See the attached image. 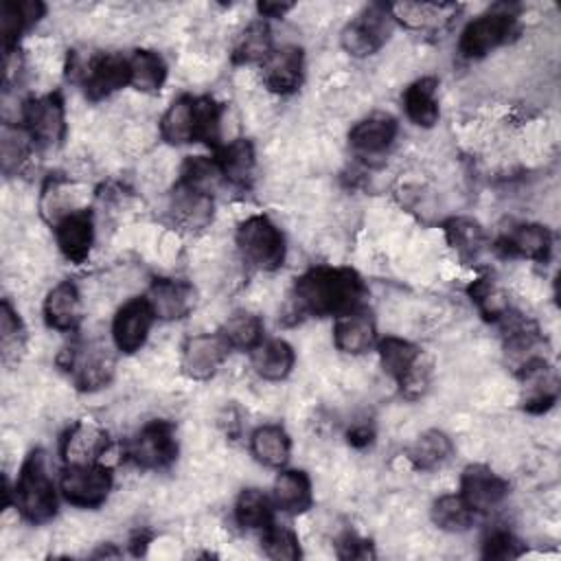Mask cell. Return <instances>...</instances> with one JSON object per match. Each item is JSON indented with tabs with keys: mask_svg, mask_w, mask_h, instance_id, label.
I'll return each mask as SVG.
<instances>
[{
	"mask_svg": "<svg viewBox=\"0 0 561 561\" xmlns=\"http://www.w3.org/2000/svg\"><path fill=\"white\" fill-rule=\"evenodd\" d=\"M366 285L351 267L316 265L294 280L291 300L302 316H344L364 307Z\"/></svg>",
	"mask_w": 561,
	"mask_h": 561,
	"instance_id": "6da1fadb",
	"label": "cell"
},
{
	"mask_svg": "<svg viewBox=\"0 0 561 561\" xmlns=\"http://www.w3.org/2000/svg\"><path fill=\"white\" fill-rule=\"evenodd\" d=\"M13 504L20 515L31 524H44L55 517L57 489L46 471L42 449L31 451L22 462L13 486Z\"/></svg>",
	"mask_w": 561,
	"mask_h": 561,
	"instance_id": "7a4b0ae2",
	"label": "cell"
},
{
	"mask_svg": "<svg viewBox=\"0 0 561 561\" xmlns=\"http://www.w3.org/2000/svg\"><path fill=\"white\" fill-rule=\"evenodd\" d=\"M241 259L263 272H274L285 263V237L265 215H252L239 224L234 234Z\"/></svg>",
	"mask_w": 561,
	"mask_h": 561,
	"instance_id": "3957f363",
	"label": "cell"
},
{
	"mask_svg": "<svg viewBox=\"0 0 561 561\" xmlns=\"http://www.w3.org/2000/svg\"><path fill=\"white\" fill-rule=\"evenodd\" d=\"M517 31V9L511 4H495L491 11L478 15L462 28L458 53L465 59H480L493 48L513 39Z\"/></svg>",
	"mask_w": 561,
	"mask_h": 561,
	"instance_id": "277c9868",
	"label": "cell"
},
{
	"mask_svg": "<svg viewBox=\"0 0 561 561\" xmlns=\"http://www.w3.org/2000/svg\"><path fill=\"white\" fill-rule=\"evenodd\" d=\"M59 491L72 506L99 508L112 491V469L101 460L66 465L59 478Z\"/></svg>",
	"mask_w": 561,
	"mask_h": 561,
	"instance_id": "5b68a950",
	"label": "cell"
},
{
	"mask_svg": "<svg viewBox=\"0 0 561 561\" xmlns=\"http://www.w3.org/2000/svg\"><path fill=\"white\" fill-rule=\"evenodd\" d=\"M392 15L386 4H370L357 13L342 31V48L353 57L375 55L390 37Z\"/></svg>",
	"mask_w": 561,
	"mask_h": 561,
	"instance_id": "8992f818",
	"label": "cell"
},
{
	"mask_svg": "<svg viewBox=\"0 0 561 561\" xmlns=\"http://www.w3.org/2000/svg\"><path fill=\"white\" fill-rule=\"evenodd\" d=\"M127 458L142 469H167L178 458L173 423L156 419L142 425L127 443Z\"/></svg>",
	"mask_w": 561,
	"mask_h": 561,
	"instance_id": "52a82bcc",
	"label": "cell"
},
{
	"mask_svg": "<svg viewBox=\"0 0 561 561\" xmlns=\"http://www.w3.org/2000/svg\"><path fill=\"white\" fill-rule=\"evenodd\" d=\"M22 125L31 142L42 149H50L64 140L66 116L59 92L33 96L22 105Z\"/></svg>",
	"mask_w": 561,
	"mask_h": 561,
	"instance_id": "ba28073f",
	"label": "cell"
},
{
	"mask_svg": "<svg viewBox=\"0 0 561 561\" xmlns=\"http://www.w3.org/2000/svg\"><path fill=\"white\" fill-rule=\"evenodd\" d=\"M230 344L221 331L191 335L182 346V370L197 381L210 379L226 362Z\"/></svg>",
	"mask_w": 561,
	"mask_h": 561,
	"instance_id": "9c48e42d",
	"label": "cell"
},
{
	"mask_svg": "<svg viewBox=\"0 0 561 561\" xmlns=\"http://www.w3.org/2000/svg\"><path fill=\"white\" fill-rule=\"evenodd\" d=\"M156 320V313L147 298H131L127 300L114 316L112 322V340L114 346L131 355L140 351V346L147 342V335L151 331V324Z\"/></svg>",
	"mask_w": 561,
	"mask_h": 561,
	"instance_id": "30bf717a",
	"label": "cell"
},
{
	"mask_svg": "<svg viewBox=\"0 0 561 561\" xmlns=\"http://www.w3.org/2000/svg\"><path fill=\"white\" fill-rule=\"evenodd\" d=\"M83 92L90 101L110 96L112 92L129 85V61L127 55L103 53L92 57L81 70Z\"/></svg>",
	"mask_w": 561,
	"mask_h": 561,
	"instance_id": "8fae6325",
	"label": "cell"
},
{
	"mask_svg": "<svg viewBox=\"0 0 561 561\" xmlns=\"http://www.w3.org/2000/svg\"><path fill=\"white\" fill-rule=\"evenodd\" d=\"M460 495L476 515L486 513L504 502L508 482L486 465H469L460 476Z\"/></svg>",
	"mask_w": 561,
	"mask_h": 561,
	"instance_id": "7c38bea8",
	"label": "cell"
},
{
	"mask_svg": "<svg viewBox=\"0 0 561 561\" xmlns=\"http://www.w3.org/2000/svg\"><path fill=\"white\" fill-rule=\"evenodd\" d=\"M59 364L64 370L72 373L75 383L79 390H99L112 381L114 375V359L103 348L83 353L79 346L64 348L59 355Z\"/></svg>",
	"mask_w": 561,
	"mask_h": 561,
	"instance_id": "4fadbf2b",
	"label": "cell"
},
{
	"mask_svg": "<svg viewBox=\"0 0 561 561\" xmlns=\"http://www.w3.org/2000/svg\"><path fill=\"white\" fill-rule=\"evenodd\" d=\"M305 75V55L300 46L274 48L261 64V79L270 92L291 94L300 88Z\"/></svg>",
	"mask_w": 561,
	"mask_h": 561,
	"instance_id": "5bb4252c",
	"label": "cell"
},
{
	"mask_svg": "<svg viewBox=\"0 0 561 561\" xmlns=\"http://www.w3.org/2000/svg\"><path fill=\"white\" fill-rule=\"evenodd\" d=\"M55 239L61 254L72 263H83L94 243V219L88 208L70 210L55 221Z\"/></svg>",
	"mask_w": 561,
	"mask_h": 561,
	"instance_id": "9a60e30c",
	"label": "cell"
},
{
	"mask_svg": "<svg viewBox=\"0 0 561 561\" xmlns=\"http://www.w3.org/2000/svg\"><path fill=\"white\" fill-rule=\"evenodd\" d=\"M160 320H180L195 307V289L180 278H156L145 296Z\"/></svg>",
	"mask_w": 561,
	"mask_h": 561,
	"instance_id": "2e32d148",
	"label": "cell"
},
{
	"mask_svg": "<svg viewBox=\"0 0 561 561\" xmlns=\"http://www.w3.org/2000/svg\"><path fill=\"white\" fill-rule=\"evenodd\" d=\"M333 344L337 351L348 355H362L370 351L377 344V331L370 311L357 307L344 316H337L333 324Z\"/></svg>",
	"mask_w": 561,
	"mask_h": 561,
	"instance_id": "e0dca14e",
	"label": "cell"
},
{
	"mask_svg": "<svg viewBox=\"0 0 561 561\" xmlns=\"http://www.w3.org/2000/svg\"><path fill=\"white\" fill-rule=\"evenodd\" d=\"M169 208L184 228H204L213 219V195L204 186L180 180L171 193Z\"/></svg>",
	"mask_w": 561,
	"mask_h": 561,
	"instance_id": "ac0fdd59",
	"label": "cell"
},
{
	"mask_svg": "<svg viewBox=\"0 0 561 561\" xmlns=\"http://www.w3.org/2000/svg\"><path fill=\"white\" fill-rule=\"evenodd\" d=\"M160 136L169 145L199 142L197 96L184 94L175 99L160 118Z\"/></svg>",
	"mask_w": 561,
	"mask_h": 561,
	"instance_id": "d6986e66",
	"label": "cell"
},
{
	"mask_svg": "<svg viewBox=\"0 0 561 561\" xmlns=\"http://www.w3.org/2000/svg\"><path fill=\"white\" fill-rule=\"evenodd\" d=\"M497 248L506 256H519L537 263H546L552 254V232L541 224H522L504 234Z\"/></svg>",
	"mask_w": 561,
	"mask_h": 561,
	"instance_id": "ffe728a7",
	"label": "cell"
},
{
	"mask_svg": "<svg viewBox=\"0 0 561 561\" xmlns=\"http://www.w3.org/2000/svg\"><path fill=\"white\" fill-rule=\"evenodd\" d=\"M44 320L55 331H77L81 324V296L72 280H61L46 294Z\"/></svg>",
	"mask_w": 561,
	"mask_h": 561,
	"instance_id": "44dd1931",
	"label": "cell"
},
{
	"mask_svg": "<svg viewBox=\"0 0 561 561\" xmlns=\"http://www.w3.org/2000/svg\"><path fill=\"white\" fill-rule=\"evenodd\" d=\"M399 125L388 114H373L355 123L348 131V145L362 156L383 153L397 138Z\"/></svg>",
	"mask_w": 561,
	"mask_h": 561,
	"instance_id": "7402d4cb",
	"label": "cell"
},
{
	"mask_svg": "<svg viewBox=\"0 0 561 561\" xmlns=\"http://www.w3.org/2000/svg\"><path fill=\"white\" fill-rule=\"evenodd\" d=\"M272 502H274V508L289 515H300L309 511L313 504L309 476L300 469H283L274 480Z\"/></svg>",
	"mask_w": 561,
	"mask_h": 561,
	"instance_id": "603a6c76",
	"label": "cell"
},
{
	"mask_svg": "<svg viewBox=\"0 0 561 561\" xmlns=\"http://www.w3.org/2000/svg\"><path fill=\"white\" fill-rule=\"evenodd\" d=\"M213 160L217 164L219 175L226 182L234 186H248L252 182L256 160H254V145L248 138H237L219 147Z\"/></svg>",
	"mask_w": 561,
	"mask_h": 561,
	"instance_id": "cb8c5ba5",
	"label": "cell"
},
{
	"mask_svg": "<svg viewBox=\"0 0 561 561\" xmlns=\"http://www.w3.org/2000/svg\"><path fill=\"white\" fill-rule=\"evenodd\" d=\"M436 90H438L436 77H421L405 88L403 110H405V116L414 125L427 129L438 123L440 110H438V101H436Z\"/></svg>",
	"mask_w": 561,
	"mask_h": 561,
	"instance_id": "d4e9b609",
	"label": "cell"
},
{
	"mask_svg": "<svg viewBox=\"0 0 561 561\" xmlns=\"http://www.w3.org/2000/svg\"><path fill=\"white\" fill-rule=\"evenodd\" d=\"M252 368L259 377L267 381H280L285 379L296 362V353L289 342L285 340H263L256 348L250 351Z\"/></svg>",
	"mask_w": 561,
	"mask_h": 561,
	"instance_id": "484cf974",
	"label": "cell"
},
{
	"mask_svg": "<svg viewBox=\"0 0 561 561\" xmlns=\"http://www.w3.org/2000/svg\"><path fill=\"white\" fill-rule=\"evenodd\" d=\"M250 451L261 465L272 469H283L291 454V438L280 425L265 423L252 432Z\"/></svg>",
	"mask_w": 561,
	"mask_h": 561,
	"instance_id": "4316f807",
	"label": "cell"
},
{
	"mask_svg": "<svg viewBox=\"0 0 561 561\" xmlns=\"http://www.w3.org/2000/svg\"><path fill=\"white\" fill-rule=\"evenodd\" d=\"M46 13V4L39 0H4L0 13V28L4 50L11 53L18 46L20 35L33 26Z\"/></svg>",
	"mask_w": 561,
	"mask_h": 561,
	"instance_id": "83f0119b",
	"label": "cell"
},
{
	"mask_svg": "<svg viewBox=\"0 0 561 561\" xmlns=\"http://www.w3.org/2000/svg\"><path fill=\"white\" fill-rule=\"evenodd\" d=\"M107 449V436L90 425V423H75L61 445V454L68 465L75 462H99L101 454Z\"/></svg>",
	"mask_w": 561,
	"mask_h": 561,
	"instance_id": "f1b7e54d",
	"label": "cell"
},
{
	"mask_svg": "<svg viewBox=\"0 0 561 561\" xmlns=\"http://www.w3.org/2000/svg\"><path fill=\"white\" fill-rule=\"evenodd\" d=\"M454 454L451 438L440 430H427L423 432L410 447H408V460L416 471H434L440 465L449 460Z\"/></svg>",
	"mask_w": 561,
	"mask_h": 561,
	"instance_id": "f546056e",
	"label": "cell"
},
{
	"mask_svg": "<svg viewBox=\"0 0 561 561\" xmlns=\"http://www.w3.org/2000/svg\"><path fill=\"white\" fill-rule=\"evenodd\" d=\"M443 228H445L447 243L456 250V254L465 263L476 261L486 245L484 228L471 217H451L443 224Z\"/></svg>",
	"mask_w": 561,
	"mask_h": 561,
	"instance_id": "4dcf8cb0",
	"label": "cell"
},
{
	"mask_svg": "<svg viewBox=\"0 0 561 561\" xmlns=\"http://www.w3.org/2000/svg\"><path fill=\"white\" fill-rule=\"evenodd\" d=\"M377 351H379L381 368L397 383L423 359V353H421V348L414 342L397 337V335H388V337L379 340L377 342Z\"/></svg>",
	"mask_w": 561,
	"mask_h": 561,
	"instance_id": "1f68e13d",
	"label": "cell"
},
{
	"mask_svg": "<svg viewBox=\"0 0 561 561\" xmlns=\"http://www.w3.org/2000/svg\"><path fill=\"white\" fill-rule=\"evenodd\" d=\"M129 61V85L140 92H158L167 81V64L156 50L138 48L127 55Z\"/></svg>",
	"mask_w": 561,
	"mask_h": 561,
	"instance_id": "d6a6232c",
	"label": "cell"
},
{
	"mask_svg": "<svg viewBox=\"0 0 561 561\" xmlns=\"http://www.w3.org/2000/svg\"><path fill=\"white\" fill-rule=\"evenodd\" d=\"M456 9L454 4L436 2H399L390 4V15L408 28H436L449 20Z\"/></svg>",
	"mask_w": 561,
	"mask_h": 561,
	"instance_id": "836d02e7",
	"label": "cell"
},
{
	"mask_svg": "<svg viewBox=\"0 0 561 561\" xmlns=\"http://www.w3.org/2000/svg\"><path fill=\"white\" fill-rule=\"evenodd\" d=\"M234 519L241 528L263 530L274 522V502L261 489H243L234 502Z\"/></svg>",
	"mask_w": 561,
	"mask_h": 561,
	"instance_id": "e575fe53",
	"label": "cell"
},
{
	"mask_svg": "<svg viewBox=\"0 0 561 561\" xmlns=\"http://www.w3.org/2000/svg\"><path fill=\"white\" fill-rule=\"evenodd\" d=\"M272 31L270 24L259 18L245 26V31L239 35L234 48H232V61L234 64H263L267 55L272 53Z\"/></svg>",
	"mask_w": 561,
	"mask_h": 561,
	"instance_id": "d590c367",
	"label": "cell"
},
{
	"mask_svg": "<svg viewBox=\"0 0 561 561\" xmlns=\"http://www.w3.org/2000/svg\"><path fill=\"white\" fill-rule=\"evenodd\" d=\"M432 522L447 533H462L471 528L476 513L469 508V504L462 500L460 493H445L434 500L432 504Z\"/></svg>",
	"mask_w": 561,
	"mask_h": 561,
	"instance_id": "8d00e7d4",
	"label": "cell"
},
{
	"mask_svg": "<svg viewBox=\"0 0 561 561\" xmlns=\"http://www.w3.org/2000/svg\"><path fill=\"white\" fill-rule=\"evenodd\" d=\"M221 333L228 340L230 348L252 351L263 342L265 327H263V320L256 313L237 311L226 320V324L221 327Z\"/></svg>",
	"mask_w": 561,
	"mask_h": 561,
	"instance_id": "74e56055",
	"label": "cell"
},
{
	"mask_svg": "<svg viewBox=\"0 0 561 561\" xmlns=\"http://www.w3.org/2000/svg\"><path fill=\"white\" fill-rule=\"evenodd\" d=\"M261 548L270 559H276V561H296L302 554L298 535L287 526H278L276 522L263 528Z\"/></svg>",
	"mask_w": 561,
	"mask_h": 561,
	"instance_id": "f35d334b",
	"label": "cell"
},
{
	"mask_svg": "<svg viewBox=\"0 0 561 561\" xmlns=\"http://www.w3.org/2000/svg\"><path fill=\"white\" fill-rule=\"evenodd\" d=\"M467 291L486 320H500L511 309L506 296L486 276L473 280Z\"/></svg>",
	"mask_w": 561,
	"mask_h": 561,
	"instance_id": "ab89813d",
	"label": "cell"
},
{
	"mask_svg": "<svg viewBox=\"0 0 561 561\" xmlns=\"http://www.w3.org/2000/svg\"><path fill=\"white\" fill-rule=\"evenodd\" d=\"M524 552L522 541L508 530H493L482 541L484 559H517Z\"/></svg>",
	"mask_w": 561,
	"mask_h": 561,
	"instance_id": "60d3db41",
	"label": "cell"
},
{
	"mask_svg": "<svg viewBox=\"0 0 561 561\" xmlns=\"http://www.w3.org/2000/svg\"><path fill=\"white\" fill-rule=\"evenodd\" d=\"M22 340H24L22 320L18 318V313L13 311L9 300H2V307H0V342H2L4 359L9 357L11 351L22 348Z\"/></svg>",
	"mask_w": 561,
	"mask_h": 561,
	"instance_id": "b9f144b4",
	"label": "cell"
},
{
	"mask_svg": "<svg viewBox=\"0 0 561 561\" xmlns=\"http://www.w3.org/2000/svg\"><path fill=\"white\" fill-rule=\"evenodd\" d=\"M28 134L22 129L4 127L2 131V167L9 173L11 169H18L22 160L28 156Z\"/></svg>",
	"mask_w": 561,
	"mask_h": 561,
	"instance_id": "7bdbcfd3",
	"label": "cell"
},
{
	"mask_svg": "<svg viewBox=\"0 0 561 561\" xmlns=\"http://www.w3.org/2000/svg\"><path fill=\"white\" fill-rule=\"evenodd\" d=\"M337 557L342 559H370L375 557L370 541L357 537L355 533H344L337 539Z\"/></svg>",
	"mask_w": 561,
	"mask_h": 561,
	"instance_id": "ee69618b",
	"label": "cell"
},
{
	"mask_svg": "<svg viewBox=\"0 0 561 561\" xmlns=\"http://www.w3.org/2000/svg\"><path fill=\"white\" fill-rule=\"evenodd\" d=\"M346 438H348V443H351L353 447L362 449V447H366V445H370V443H373V438H375V430H373L368 423H359V425H353V427L348 430Z\"/></svg>",
	"mask_w": 561,
	"mask_h": 561,
	"instance_id": "f6af8a7d",
	"label": "cell"
},
{
	"mask_svg": "<svg viewBox=\"0 0 561 561\" xmlns=\"http://www.w3.org/2000/svg\"><path fill=\"white\" fill-rule=\"evenodd\" d=\"M294 4L289 2H259L256 11L261 18H283L287 11H291Z\"/></svg>",
	"mask_w": 561,
	"mask_h": 561,
	"instance_id": "bcb514c9",
	"label": "cell"
}]
</instances>
